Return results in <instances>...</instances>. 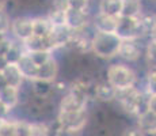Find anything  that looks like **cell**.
<instances>
[{"label": "cell", "mask_w": 156, "mask_h": 136, "mask_svg": "<svg viewBox=\"0 0 156 136\" xmlns=\"http://www.w3.org/2000/svg\"><path fill=\"white\" fill-rule=\"evenodd\" d=\"M57 75H58V64H57V60L52 56L44 64L38 65L37 75H35L34 80H42V82H48V83H53L56 80Z\"/></svg>", "instance_id": "8"}, {"label": "cell", "mask_w": 156, "mask_h": 136, "mask_svg": "<svg viewBox=\"0 0 156 136\" xmlns=\"http://www.w3.org/2000/svg\"><path fill=\"white\" fill-rule=\"evenodd\" d=\"M10 31L20 42L26 41L33 35V18L29 17H18L11 20Z\"/></svg>", "instance_id": "6"}, {"label": "cell", "mask_w": 156, "mask_h": 136, "mask_svg": "<svg viewBox=\"0 0 156 136\" xmlns=\"http://www.w3.org/2000/svg\"><path fill=\"white\" fill-rule=\"evenodd\" d=\"M29 136H49V129L45 124H30V135Z\"/></svg>", "instance_id": "27"}, {"label": "cell", "mask_w": 156, "mask_h": 136, "mask_svg": "<svg viewBox=\"0 0 156 136\" xmlns=\"http://www.w3.org/2000/svg\"><path fill=\"white\" fill-rule=\"evenodd\" d=\"M90 3H91V0H65L67 8L79 10V11H83V13H86V14L90 13Z\"/></svg>", "instance_id": "24"}, {"label": "cell", "mask_w": 156, "mask_h": 136, "mask_svg": "<svg viewBox=\"0 0 156 136\" xmlns=\"http://www.w3.org/2000/svg\"><path fill=\"white\" fill-rule=\"evenodd\" d=\"M8 112H10V109L8 108H5L4 105L0 102V120H4L5 119V116L8 114Z\"/></svg>", "instance_id": "32"}, {"label": "cell", "mask_w": 156, "mask_h": 136, "mask_svg": "<svg viewBox=\"0 0 156 136\" xmlns=\"http://www.w3.org/2000/svg\"><path fill=\"white\" fill-rule=\"evenodd\" d=\"M122 40L115 33L95 31L91 38V50L101 59H112L118 56Z\"/></svg>", "instance_id": "1"}, {"label": "cell", "mask_w": 156, "mask_h": 136, "mask_svg": "<svg viewBox=\"0 0 156 136\" xmlns=\"http://www.w3.org/2000/svg\"><path fill=\"white\" fill-rule=\"evenodd\" d=\"M52 25L48 20L46 17H37L33 18V35H38V37H45L49 35Z\"/></svg>", "instance_id": "19"}, {"label": "cell", "mask_w": 156, "mask_h": 136, "mask_svg": "<svg viewBox=\"0 0 156 136\" xmlns=\"http://www.w3.org/2000/svg\"><path fill=\"white\" fill-rule=\"evenodd\" d=\"M65 26L73 33L82 31L88 26V14L79 10L67 8L65 10Z\"/></svg>", "instance_id": "7"}, {"label": "cell", "mask_w": 156, "mask_h": 136, "mask_svg": "<svg viewBox=\"0 0 156 136\" xmlns=\"http://www.w3.org/2000/svg\"><path fill=\"white\" fill-rule=\"evenodd\" d=\"M115 34L121 38L122 41H130V40H139L145 37L147 33L144 29V25L140 18H126L119 17L117 22Z\"/></svg>", "instance_id": "3"}, {"label": "cell", "mask_w": 156, "mask_h": 136, "mask_svg": "<svg viewBox=\"0 0 156 136\" xmlns=\"http://www.w3.org/2000/svg\"><path fill=\"white\" fill-rule=\"evenodd\" d=\"M144 91L149 95H156V67H151V69H149Z\"/></svg>", "instance_id": "25"}, {"label": "cell", "mask_w": 156, "mask_h": 136, "mask_svg": "<svg viewBox=\"0 0 156 136\" xmlns=\"http://www.w3.org/2000/svg\"><path fill=\"white\" fill-rule=\"evenodd\" d=\"M148 106H149V110L156 113V95H149Z\"/></svg>", "instance_id": "31"}, {"label": "cell", "mask_w": 156, "mask_h": 136, "mask_svg": "<svg viewBox=\"0 0 156 136\" xmlns=\"http://www.w3.org/2000/svg\"><path fill=\"white\" fill-rule=\"evenodd\" d=\"M29 54L37 65L44 64L45 61H48L52 57V52H37V53H29Z\"/></svg>", "instance_id": "28"}, {"label": "cell", "mask_w": 156, "mask_h": 136, "mask_svg": "<svg viewBox=\"0 0 156 136\" xmlns=\"http://www.w3.org/2000/svg\"><path fill=\"white\" fill-rule=\"evenodd\" d=\"M0 7H2V0H0Z\"/></svg>", "instance_id": "36"}, {"label": "cell", "mask_w": 156, "mask_h": 136, "mask_svg": "<svg viewBox=\"0 0 156 136\" xmlns=\"http://www.w3.org/2000/svg\"><path fill=\"white\" fill-rule=\"evenodd\" d=\"M10 27H11L10 14L0 7V40L7 38L8 31H10Z\"/></svg>", "instance_id": "23"}, {"label": "cell", "mask_w": 156, "mask_h": 136, "mask_svg": "<svg viewBox=\"0 0 156 136\" xmlns=\"http://www.w3.org/2000/svg\"><path fill=\"white\" fill-rule=\"evenodd\" d=\"M118 56L122 57L126 61H136L141 56V45L139 44V40L122 41L118 50Z\"/></svg>", "instance_id": "9"}, {"label": "cell", "mask_w": 156, "mask_h": 136, "mask_svg": "<svg viewBox=\"0 0 156 136\" xmlns=\"http://www.w3.org/2000/svg\"><path fill=\"white\" fill-rule=\"evenodd\" d=\"M8 65V63H7V60L4 59V57H2L0 56V74H2L3 71H4V68Z\"/></svg>", "instance_id": "34"}, {"label": "cell", "mask_w": 156, "mask_h": 136, "mask_svg": "<svg viewBox=\"0 0 156 136\" xmlns=\"http://www.w3.org/2000/svg\"><path fill=\"white\" fill-rule=\"evenodd\" d=\"M33 82V91L37 95V98H48V95L52 91V84L42 80H31Z\"/></svg>", "instance_id": "21"}, {"label": "cell", "mask_w": 156, "mask_h": 136, "mask_svg": "<svg viewBox=\"0 0 156 136\" xmlns=\"http://www.w3.org/2000/svg\"><path fill=\"white\" fill-rule=\"evenodd\" d=\"M117 22H118V18L98 14L94 18V30L99 33H115Z\"/></svg>", "instance_id": "13"}, {"label": "cell", "mask_w": 156, "mask_h": 136, "mask_svg": "<svg viewBox=\"0 0 156 136\" xmlns=\"http://www.w3.org/2000/svg\"><path fill=\"white\" fill-rule=\"evenodd\" d=\"M2 75H3V78H4L7 86L16 87V89H19V87L22 86L23 79H25V78L22 76V74H20L19 68L16 67V64H8L7 67L4 68V71L2 72Z\"/></svg>", "instance_id": "14"}, {"label": "cell", "mask_w": 156, "mask_h": 136, "mask_svg": "<svg viewBox=\"0 0 156 136\" xmlns=\"http://www.w3.org/2000/svg\"><path fill=\"white\" fill-rule=\"evenodd\" d=\"M148 37H149V41L156 42V23L154 25V27H152V29H151V31H149Z\"/></svg>", "instance_id": "33"}, {"label": "cell", "mask_w": 156, "mask_h": 136, "mask_svg": "<svg viewBox=\"0 0 156 136\" xmlns=\"http://www.w3.org/2000/svg\"><path fill=\"white\" fill-rule=\"evenodd\" d=\"M147 57H148L151 67H156V42H148V45H147Z\"/></svg>", "instance_id": "29"}, {"label": "cell", "mask_w": 156, "mask_h": 136, "mask_svg": "<svg viewBox=\"0 0 156 136\" xmlns=\"http://www.w3.org/2000/svg\"><path fill=\"white\" fill-rule=\"evenodd\" d=\"M57 121H58L62 129H67V131H79V129H82L86 125V121H87L86 109L76 110V112L60 110Z\"/></svg>", "instance_id": "4"}, {"label": "cell", "mask_w": 156, "mask_h": 136, "mask_svg": "<svg viewBox=\"0 0 156 136\" xmlns=\"http://www.w3.org/2000/svg\"><path fill=\"white\" fill-rule=\"evenodd\" d=\"M125 136H141V131H136V129H129L125 134Z\"/></svg>", "instance_id": "35"}, {"label": "cell", "mask_w": 156, "mask_h": 136, "mask_svg": "<svg viewBox=\"0 0 156 136\" xmlns=\"http://www.w3.org/2000/svg\"><path fill=\"white\" fill-rule=\"evenodd\" d=\"M98 14L112 18H119L122 13V0H99Z\"/></svg>", "instance_id": "12"}, {"label": "cell", "mask_w": 156, "mask_h": 136, "mask_svg": "<svg viewBox=\"0 0 156 136\" xmlns=\"http://www.w3.org/2000/svg\"><path fill=\"white\" fill-rule=\"evenodd\" d=\"M19 101V89L11 86H4L0 89V102L11 110L16 106Z\"/></svg>", "instance_id": "15"}, {"label": "cell", "mask_w": 156, "mask_h": 136, "mask_svg": "<svg viewBox=\"0 0 156 136\" xmlns=\"http://www.w3.org/2000/svg\"><path fill=\"white\" fill-rule=\"evenodd\" d=\"M141 0H122L121 17L126 18H140L143 15Z\"/></svg>", "instance_id": "18"}, {"label": "cell", "mask_w": 156, "mask_h": 136, "mask_svg": "<svg viewBox=\"0 0 156 136\" xmlns=\"http://www.w3.org/2000/svg\"><path fill=\"white\" fill-rule=\"evenodd\" d=\"M23 49L26 53H37V52H52V48L49 45L48 37H38V35H31L26 41L22 42Z\"/></svg>", "instance_id": "10"}, {"label": "cell", "mask_w": 156, "mask_h": 136, "mask_svg": "<svg viewBox=\"0 0 156 136\" xmlns=\"http://www.w3.org/2000/svg\"><path fill=\"white\" fill-rule=\"evenodd\" d=\"M0 136H16V129H15V123L3 120L0 125Z\"/></svg>", "instance_id": "26"}, {"label": "cell", "mask_w": 156, "mask_h": 136, "mask_svg": "<svg viewBox=\"0 0 156 136\" xmlns=\"http://www.w3.org/2000/svg\"><path fill=\"white\" fill-rule=\"evenodd\" d=\"M11 44H12V40H10V38H3V40H0V56L4 57L5 54H7L8 49H10Z\"/></svg>", "instance_id": "30"}, {"label": "cell", "mask_w": 156, "mask_h": 136, "mask_svg": "<svg viewBox=\"0 0 156 136\" xmlns=\"http://www.w3.org/2000/svg\"><path fill=\"white\" fill-rule=\"evenodd\" d=\"M139 128L145 134H156V113L148 110L139 116Z\"/></svg>", "instance_id": "17"}, {"label": "cell", "mask_w": 156, "mask_h": 136, "mask_svg": "<svg viewBox=\"0 0 156 136\" xmlns=\"http://www.w3.org/2000/svg\"><path fill=\"white\" fill-rule=\"evenodd\" d=\"M92 94L99 101L109 102L115 99V89L110 86L107 82H101V83H97L92 87Z\"/></svg>", "instance_id": "16"}, {"label": "cell", "mask_w": 156, "mask_h": 136, "mask_svg": "<svg viewBox=\"0 0 156 136\" xmlns=\"http://www.w3.org/2000/svg\"><path fill=\"white\" fill-rule=\"evenodd\" d=\"M106 82L115 90H124L136 86L137 75L130 67L125 64H112L107 68Z\"/></svg>", "instance_id": "2"}, {"label": "cell", "mask_w": 156, "mask_h": 136, "mask_svg": "<svg viewBox=\"0 0 156 136\" xmlns=\"http://www.w3.org/2000/svg\"><path fill=\"white\" fill-rule=\"evenodd\" d=\"M46 18L50 22L52 27L64 26L65 25V10H62V8H53V10L48 14Z\"/></svg>", "instance_id": "22"}, {"label": "cell", "mask_w": 156, "mask_h": 136, "mask_svg": "<svg viewBox=\"0 0 156 136\" xmlns=\"http://www.w3.org/2000/svg\"><path fill=\"white\" fill-rule=\"evenodd\" d=\"M16 67L19 68L20 74L25 79H29V80H34L35 79V75H37V69H38V65L33 61V59L30 57L29 53H23L22 57L19 59V61L16 63Z\"/></svg>", "instance_id": "11"}, {"label": "cell", "mask_w": 156, "mask_h": 136, "mask_svg": "<svg viewBox=\"0 0 156 136\" xmlns=\"http://www.w3.org/2000/svg\"><path fill=\"white\" fill-rule=\"evenodd\" d=\"M25 53V49H23V45L20 42H15L12 41L10 49H8L7 54L4 56V59L7 60L8 64H16L19 61V59L22 57V54Z\"/></svg>", "instance_id": "20"}, {"label": "cell", "mask_w": 156, "mask_h": 136, "mask_svg": "<svg viewBox=\"0 0 156 136\" xmlns=\"http://www.w3.org/2000/svg\"><path fill=\"white\" fill-rule=\"evenodd\" d=\"M72 38H73V31H71L65 25L52 27L49 35H48V41H49L52 50L69 45L72 42Z\"/></svg>", "instance_id": "5"}]
</instances>
